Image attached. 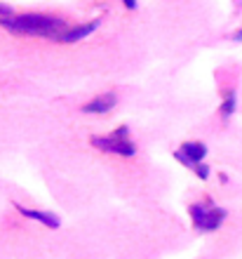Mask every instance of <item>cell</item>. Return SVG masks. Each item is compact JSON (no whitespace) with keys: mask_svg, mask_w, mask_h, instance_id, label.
Here are the masks:
<instances>
[{"mask_svg":"<svg viewBox=\"0 0 242 259\" xmlns=\"http://www.w3.org/2000/svg\"><path fill=\"white\" fill-rule=\"evenodd\" d=\"M0 26L14 35L54 38V40H59L68 31L64 19L52 14H7V17H0Z\"/></svg>","mask_w":242,"mask_h":259,"instance_id":"1","label":"cell"},{"mask_svg":"<svg viewBox=\"0 0 242 259\" xmlns=\"http://www.w3.org/2000/svg\"><path fill=\"white\" fill-rule=\"evenodd\" d=\"M92 146H96L101 151H108V153H118V156H125V158L136 153V146L129 139V130L125 125L118 127L115 132H111L108 137H92Z\"/></svg>","mask_w":242,"mask_h":259,"instance_id":"2","label":"cell"},{"mask_svg":"<svg viewBox=\"0 0 242 259\" xmlns=\"http://www.w3.org/2000/svg\"><path fill=\"white\" fill-rule=\"evenodd\" d=\"M190 219L202 231H216L226 219V210L216 205H190Z\"/></svg>","mask_w":242,"mask_h":259,"instance_id":"3","label":"cell"},{"mask_svg":"<svg viewBox=\"0 0 242 259\" xmlns=\"http://www.w3.org/2000/svg\"><path fill=\"white\" fill-rule=\"evenodd\" d=\"M205 156H207V146L202 142H186L181 146V151L174 153L176 160H181V163L186 165V167H190V170H193L195 165H200Z\"/></svg>","mask_w":242,"mask_h":259,"instance_id":"4","label":"cell"},{"mask_svg":"<svg viewBox=\"0 0 242 259\" xmlns=\"http://www.w3.org/2000/svg\"><path fill=\"white\" fill-rule=\"evenodd\" d=\"M115 102H118V99H115L113 92H104V95L89 99V102L82 106V111H85V113H108V111H113Z\"/></svg>","mask_w":242,"mask_h":259,"instance_id":"5","label":"cell"},{"mask_svg":"<svg viewBox=\"0 0 242 259\" xmlns=\"http://www.w3.org/2000/svg\"><path fill=\"white\" fill-rule=\"evenodd\" d=\"M96 28H99V21H89V24H82V26H75V28H68L66 33L59 38V42H66V45H71V42H78L82 40V38H87L89 33H94Z\"/></svg>","mask_w":242,"mask_h":259,"instance_id":"6","label":"cell"},{"mask_svg":"<svg viewBox=\"0 0 242 259\" xmlns=\"http://www.w3.org/2000/svg\"><path fill=\"white\" fill-rule=\"evenodd\" d=\"M14 207L24 214V217L28 219H35V222H40V224H45L47 229H59V219L54 217L52 212H40V210H28V207H24V205L14 203Z\"/></svg>","mask_w":242,"mask_h":259,"instance_id":"7","label":"cell"},{"mask_svg":"<svg viewBox=\"0 0 242 259\" xmlns=\"http://www.w3.org/2000/svg\"><path fill=\"white\" fill-rule=\"evenodd\" d=\"M233 111H235V92L228 90L226 97H223V104H221V116L228 118V116H233Z\"/></svg>","mask_w":242,"mask_h":259,"instance_id":"8","label":"cell"},{"mask_svg":"<svg viewBox=\"0 0 242 259\" xmlns=\"http://www.w3.org/2000/svg\"><path fill=\"white\" fill-rule=\"evenodd\" d=\"M193 170H195V175H198V177H200V179H207L209 177V170H207V165H195V167H193Z\"/></svg>","mask_w":242,"mask_h":259,"instance_id":"9","label":"cell"},{"mask_svg":"<svg viewBox=\"0 0 242 259\" xmlns=\"http://www.w3.org/2000/svg\"><path fill=\"white\" fill-rule=\"evenodd\" d=\"M120 3L127 7V10H136V0H120Z\"/></svg>","mask_w":242,"mask_h":259,"instance_id":"10","label":"cell"},{"mask_svg":"<svg viewBox=\"0 0 242 259\" xmlns=\"http://www.w3.org/2000/svg\"><path fill=\"white\" fill-rule=\"evenodd\" d=\"M7 14H12V10L7 5H0V17H7Z\"/></svg>","mask_w":242,"mask_h":259,"instance_id":"11","label":"cell"},{"mask_svg":"<svg viewBox=\"0 0 242 259\" xmlns=\"http://www.w3.org/2000/svg\"><path fill=\"white\" fill-rule=\"evenodd\" d=\"M233 40L242 42V28H240V31H235V33H233Z\"/></svg>","mask_w":242,"mask_h":259,"instance_id":"12","label":"cell"}]
</instances>
